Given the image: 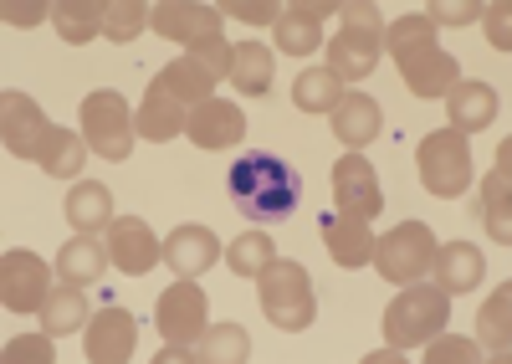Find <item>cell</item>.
<instances>
[{"instance_id":"6da1fadb","label":"cell","mask_w":512,"mask_h":364,"mask_svg":"<svg viewBox=\"0 0 512 364\" xmlns=\"http://www.w3.org/2000/svg\"><path fill=\"white\" fill-rule=\"evenodd\" d=\"M226 185H231L236 211L251 226H277L297 211V200H303V180L292 175V165L282 154H267V149H246L231 165Z\"/></svg>"},{"instance_id":"7a4b0ae2","label":"cell","mask_w":512,"mask_h":364,"mask_svg":"<svg viewBox=\"0 0 512 364\" xmlns=\"http://www.w3.org/2000/svg\"><path fill=\"white\" fill-rule=\"evenodd\" d=\"M231 62H236V47H226L221 36H205V42H195L185 52V62H169L159 72V83L175 93L180 103L200 108L205 98H216V83L221 77H231Z\"/></svg>"},{"instance_id":"3957f363","label":"cell","mask_w":512,"mask_h":364,"mask_svg":"<svg viewBox=\"0 0 512 364\" xmlns=\"http://www.w3.org/2000/svg\"><path fill=\"white\" fill-rule=\"evenodd\" d=\"M446 293L441 288H425V282H405V293L384 308V339L395 349H415L425 339H436L446 329Z\"/></svg>"},{"instance_id":"277c9868","label":"cell","mask_w":512,"mask_h":364,"mask_svg":"<svg viewBox=\"0 0 512 364\" xmlns=\"http://www.w3.org/2000/svg\"><path fill=\"white\" fill-rule=\"evenodd\" d=\"M415 165H420V185L441 200H456L472 190V149H466V134H456V129L425 134Z\"/></svg>"},{"instance_id":"5b68a950","label":"cell","mask_w":512,"mask_h":364,"mask_svg":"<svg viewBox=\"0 0 512 364\" xmlns=\"http://www.w3.org/2000/svg\"><path fill=\"white\" fill-rule=\"evenodd\" d=\"M436 231L425 226V221H405V226H395L390 236H379L374 241V267H379V277H390V282H420L425 272H431V257H436Z\"/></svg>"},{"instance_id":"8992f818","label":"cell","mask_w":512,"mask_h":364,"mask_svg":"<svg viewBox=\"0 0 512 364\" xmlns=\"http://www.w3.org/2000/svg\"><path fill=\"white\" fill-rule=\"evenodd\" d=\"M262 308L282 334H297L313 323V282L303 272V262H277L262 272Z\"/></svg>"},{"instance_id":"52a82bcc","label":"cell","mask_w":512,"mask_h":364,"mask_svg":"<svg viewBox=\"0 0 512 364\" xmlns=\"http://www.w3.org/2000/svg\"><path fill=\"white\" fill-rule=\"evenodd\" d=\"M82 139L103 159H128V149H134V113H128V103L108 88L88 93L82 98Z\"/></svg>"},{"instance_id":"ba28073f","label":"cell","mask_w":512,"mask_h":364,"mask_svg":"<svg viewBox=\"0 0 512 364\" xmlns=\"http://www.w3.org/2000/svg\"><path fill=\"white\" fill-rule=\"evenodd\" d=\"M205 293L195 288V277H180L159 293V308H154V323H159V339L164 344H195L205 334Z\"/></svg>"},{"instance_id":"9c48e42d","label":"cell","mask_w":512,"mask_h":364,"mask_svg":"<svg viewBox=\"0 0 512 364\" xmlns=\"http://www.w3.org/2000/svg\"><path fill=\"white\" fill-rule=\"evenodd\" d=\"M52 293V272L36 252H6L0 257V303L11 313H41Z\"/></svg>"},{"instance_id":"30bf717a","label":"cell","mask_w":512,"mask_h":364,"mask_svg":"<svg viewBox=\"0 0 512 364\" xmlns=\"http://www.w3.org/2000/svg\"><path fill=\"white\" fill-rule=\"evenodd\" d=\"M108 257L123 277H144L164 257V247L139 216H118V221H108Z\"/></svg>"},{"instance_id":"8fae6325","label":"cell","mask_w":512,"mask_h":364,"mask_svg":"<svg viewBox=\"0 0 512 364\" xmlns=\"http://www.w3.org/2000/svg\"><path fill=\"white\" fill-rule=\"evenodd\" d=\"M379 47H384L379 26H344L333 36V47H328V72L338 77V83H359V77L374 72Z\"/></svg>"},{"instance_id":"7c38bea8","label":"cell","mask_w":512,"mask_h":364,"mask_svg":"<svg viewBox=\"0 0 512 364\" xmlns=\"http://www.w3.org/2000/svg\"><path fill=\"white\" fill-rule=\"evenodd\" d=\"M333 195H338V206H344L349 216H379L384 206V195H379V175L364 154H344L333 165Z\"/></svg>"},{"instance_id":"4fadbf2b","label":"cell","mask_w":512,"mask_h":364,"mask_svg":"<svg viewBox=\"0 0 512 364\" xmlns=\"http://www.w3.org/2000/svg\"><path fill=\"white\" fill-rule=\"evenodd\" d=\"M139 349V323L128 308H103L88 323V364H118V359H134Z\"/></svg>"},{"instance_id":"5bb4252c","label":"cell","mask_w":512,"mask_h":364,"mask_svg":"<svg viewBox=\"0 0 512 364\" xmlns=\"http://www.w3.org/2000/svg\"><path fill=\"white\" fill-rule=\"evenodd\" d=\"M400 62V77H405V88L420 93V98H441L456 88V62L436 47V42H425V47H410L395 57Z\"/></svg>"},{"instance_id":"9a60e30c","label":"cell","mask_w":512,"mask_h":364,"mask_svg":"<svg viewBox=\"0 0 512 364\" xmlns=\"http://www.w3.org/2000/svg\"><path fill=\"white\" fill-rule=\"evenodd\" d=\"M0 113H6V124H0V144H6V154L36 159L41 139H47V118H41V108L26 93H6L0 98Z\"/></svg>"},{"instance_id":"2e32d148","label":"cell","mask_w":512,"mask_h":364,"mask_svg":"<svg viewBox=\"0 0 512 364\" xmlns=\"http://www.w3.org/2000/svg\"><path fill=\"white\" fill-rule=\"evenodd\" d=\"M185 134H190L200 149H231V144H241V134H246V118H241V108H236V103L205 98L200 108H190Z\"/></svg>"},{"instance_id":"e0dca14e","label":"cell","mask_w":512,"mask_h":364,"mask_svg":"<svg viewBox=\"0 0 512 364\" xmlns=\"http://www.w3.org/2000/svg\"><path fill=\"white\" fill-rule=\"evenodd\" d=\"M149 26L159 36H169V42H205V36H221V11H210V6H154L149 11Z\"/></svg>"},{"instance_id":"ac0fdd59","label":"cell","mask_w":512,"mask_h":364,"mask_svg":"<svg viewBox=\"0 0 512 364\" xmlns=\"http://www.w3.org/2000/svg\"><path fill=\"white\" fill-rule=\"evenodd\" d=\"M431 267H436V288L446 298L451 293H472L482 282V272H487V262H482V252L472 247V241H446V247H436Z\"/></svg>"},{"instance_id":"d6986e66","label":"cell","mask_w":512,"mask_h":364,"mask_svg":"<svg viewBox=\"0 0 512 364\" xmlns=\"http://www.w3.org/2000/svg\"><path fill=\"white\" fill-rule=\"evenodd\" d=\"M323 247L338 267H364L374 257V231L364 216H323Z\"/></svg>"},{"instance_id":"ffe728a7","label":"cell","mask_w":512,"mask_h":364,"mask_svg":"<svg viewBox=\"0 0 512 364\" xmlns=\"http://www.w3.org/2000/svg\"><path fill=\"white\" fill-rule=\"evenodd\" d=\"M338 6L333 0H313V6H287L282 11V21H277V47L287 52V57H308L313 47H318V21L323 16H333Z\"/></svg>"},{"instance_id":"44dd1931","label":"cell","mask_w":512,"mask_h":364,"mask_svg":"<svg viewBox=\"0 0 512 364\" xmlns=\"http://www.w3.org/2000/svg\"><path fill=\"white\" fill-rule=\"evenodd\" d=\"M185 124H190V118H185V103H180V98H175V93H169V88L159 83V77H154L144 108L134 113V134H144V139H175Z\"/></svg>"},{"instance_id":"7402d4cb","label":"cell","mask_w":512,"mask_h":364,"mask_svg":"<svg viewBox=\"0 0 512 364\" xmlns=\"http://www.w3.org/2000/svg\"><path fill=\"white\" fill-rule=\"evenodd\" d=\"M216 236L205 226H175V236L164 241V262L175 267L180 277H200L205 267H216Z\"/></svg>"},{"instance_id":"603a6c76","label":"cell","mask_w":512,"mask_h":364,"mask_svg":"<svg viewBox=\"0 0 512 364\" xmlns=\"http://www.w3.org/2000/svg\"><path fill=\"white\" fill-rule=\"evenodd\" d=\"M379 103L374 98H364V93H344L338 98V108H333V134H338V144H374L379 139Z\"/></svg>"},{"instance_id":"cb8c5ba5","label":"cell","mask_w":512,"mask_h":364,"mask_svg":"<svg viewBox=\"0 0 512 364\" xmlns=\"http://www.w3.org/2000/svg\"><path fill=\"white\" fill-rule=\"evenodd\" d=\"M446 108H451V129L456 134H477L497 118V93L487 83H456L446 93Z\"/></svg>"},{"instance_id":"d4e9b609","label":"cell","mask_w":512,"mask_h":364,"mask_svg":"<svg viewBox=\"0 0 512 364\" xmlns=\"http://www.w3.org/2000/svg\"><path fill=\"white\" fill-rule=\"evenodd\" d=\"M108 247H98L93 236H72L67 247L57 252V272H62V282H77V288H93V282H103V272H108Z\"/></svg>"},{"instance_id":"484cf974","label":"cell","mask_w":512,"mask_h":364,"mask_svg":"<svg viewBox=\"0 0 512 364\" xmlns=\"http://www.w3.org/2000/svg\"><path fill=\"white\" fill-rule=\"evenodd\" d=\"M113 221V190L98 180H82L67 190V226H77L82 236H93L98 226Z\"/></svg>"},{"instance_id":"4316f807","label":"cell","mask_w":512,"mask_h":364,"mask_svg":"<svg viewBox=\"0 0 512 364\" xmlns=\"http://www.w3.org/2000/svg\"><path fill=\"white\" fill-rule=\"evenodd\" d=\"M82 159H88V139H77L72 129H47V139L36 149V165L52 180H77Z\"/></svg>"},{"instance_id":"83f0119b","label":"cell","mask_w":512,"mask_h":364,"mask_svg":"<svg viewBox=\"0 0 512 364\" xmlns=\"http://www.w3.org/2000/svg\"><path fill=\"white\" fill-rule=\"evenodd\" d=\"M82 323H88V298H82L77 282H62V288H52L47 303H41V329H47L52 339H62V334H77Z\"/></svg>"},{"instance_id":"f1b7e54d","label":"cell","mask_w":512,"mask_h":364,"mask_svg":"<svg viewBox=\"0 0 512 364\" xmlns=\"http://www.w3.org/2000/svg\"><path fill=\"white\" fill-rule=\"evenodd\" d=\"M482 226H487V236L492 241H512V226H507V144H502V154H497V170L482 180Z\"/></svg>"},{"instance_id":"f546056e","label":"cell","mask_w":512,"mask_h":364,"mask_svg":"<svg viewBox=\"0 0 512 364\" xmlns=\"http://www.w3.org/2000/svg\"><path fill=\"white\" fill-rule=\"evenodd\" d=\"M231 83L246 98H262L272 88V52L262 42H241L236 47V62H231Z\"/></svg>"},{"instance_id":"4dcf8cb0","label":"cell","mask_w":512,"mask_h":364,"mask_svg":"<svg viewBox=\"0 0 512 364\" xmlns=\"http://www.w3.org/2000/svg\"><path fill=\"white\" fill-rule=\"evenodd\" d=\"M338 98H344V83L328 72V67H308V72H297V83H292V103L303 108V113H333Z\"/></svg>"},{"instance_id":"1f68e13d","label":"cell","mask_w":512,"mask_h":364,"mask_svg":"<svg viewBox=\"0 0 512 364\" xmlns=\"http://www.w3.org/2000/svg\"><path fill=\"white\" fill-rule=\"evenodd\" d=\"M103 11L108 6H93V0H57L52 6V21L62 31V42H93V36L103 31Z\"/></svg>"},{"instance_id":"d6a6232c","label":"cell","mask_w":512,"mask_h":364,"mask_svg":"<svg viewBox=\"0 0 512 364\" xmlns=\"http://www.w3.org/2000/svg\"><path fill=\"white\" fill-rule=\"evenodd\" d=\"M272 236L267 231H246V236H236L231 247H226V267L236 272V277H262L267 267H272Z\"/></svg>"},{"instance_id":"836d02e7","label":"cell","mask_w":512,"mask_h":364,"mask_svg":"<svg viewBox=\"0 0 512 364\" xmlns=\"http://www.w3.org/2000/svg\"><path fill=\"white\" fill-rule=\"evenodd\" d=\"M144 26H149V6H139V0H113V6L103 11V36L108 42H134Z\"/></svg>"},{"instance_id":"e575fe53","label":"cell","mask_w":512,"mask_h":364,"mask_svg":"<svg viewBox=\"0 0 512 364\" xmlns=\"http://www.w3.org/2000/svg\"><path fill=\"white\" fill-rule=\"evenodd\" d=\"M507 308H512V288H497L482 308V339L492 359H507Z\"/></svg>"},{"instance_id":"d590c367","label":"cell","mask_w":512,"mask_h":364,"mask_svg":"<svg viewBox=\"0 0 512 364\" xmlns=\"http://www.w3.org/2000/svg\"><path fill=\"white\" fill-rule=\"evenodd\" d=\"M431 36H436L431 16H400L390 31H384V47H390V52L400 57V52H410V47H425Z\"/></svg>"},{"instance_id":"8d00e7d4","label":"cell","mask_w":512,"mask_h":364,"mask_svg":"<svg viewBox=\"0 0 512 364\" xmlns=\"http://www.w3.org/2000/svg\"><path fill=\"white\" fill-rule=\"evenodd\" d=\"M246 329H236V323H221V329L205 334V349H195L200 359H246Z\"/></svg>"},{"instance_id":"74e56055","label":"cell","mask_w":512,"mask_h":364,"mask_svg":"<svg viewBox=\"0 0 512 364\" xmlns=\"http://www.w3.org/2000/svg\"><path fill=\"white\" fill-rule=\"evenodd\" d=\"M21 359H57V349H52V334H26V339H11L6 344V364H21Z\"/></svg>"},{"instance_id":"f35d334b","label":"cell","mask_w":512,"mask_h":364,"mask_svg":"<svg viewBox=\"0 0 512 364\" xmlns=\"http://www.w3.org/2000/svg\"><path fill=\"white\" fill-rule=\"evenodd\" d=\"M482 349L477 344H466V339H456V334H436V349H425V359H436V364H451V359H477Z\"/></svg>"},{"instance_id":"ab89813d","label":"cell","mask_w":512,"mask_h":364,"mask_svg":"<svg viewBox=\"0 0 512 364\" xmlns=\"http://www.w3.org/2000/svg\"><path fill=\"white\" fill-rule=\"evenodd\" d=\"M482 16H487V42H492L497 52H507V47H512V31H507V16H512V11H507V0H502V6H487Z\"/></svg>"},{"instance_id":"60d3db41","label":"cell","mask_w":512,"mask_h":364,"mask_svg":"<svg viewBox=\"0 0 512 364\" xmlns=\"http://www.w3.org/2000/svg\"><path fill=\"white\" fill-rule=\"evenodd\" d=\"M425 16H431V26H466L482 16V6H431Z\"/></svg>"},{"instance_id":"b9f144b4","label":"cell","mask_w":512,"mask_h":364,"mask_svg":"<svg viewBox=\"0 0 512 364\" xmlns=\"http://www.w3.org/2000/svg\"><path fill=\"white\" fill-rule=\"evenodd\" d=\"M226 11H231V16H241V21H272V26L282 21V11H277V6H267V0H262V6H251V0H231Z\"/></svg>"},{"instance_id":"7bdbcfd3","label":"cell","mask_w":512,"mask_h":364,"mask_svg":"<svg viewBox=\"0 0 512 364\" xmlns=\"http://www.w3.org/2000/svg\"><path fill=\"white\" fill-rule=\"evenodd\" d=\"M41 16H52V6H16V0H6V21L11 26H36Z\"/></svg>"},{"instance_id":"ee69618b","label":"cell","mask_w":512,"mask_h":364,"mask_svg":"<svg viewBox=\"0 0 512 364\" xmlns=\"http://www.w3.org/2000/svg\"><path fill=\"white\" fill-rule=\"evenodd\" d=\"M338 16H349V26H379L374 6H338Z\"/></svg>"}]
</instances>
